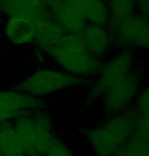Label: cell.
Instances as JSON below:
<instances>
[{
    "label": "cell",
    "mask_w": 149,
    "mask_h": 156,
    "mask_svg": "<svg viewBox=\"0 0 149 156\" xmlns=\"http://www.w3.org/2000/svg\"><path fill=\"white\" fill-rule=\"evenodd\" d=\"M135 119L132 108L119 114L105 115L84 130V141L94 156H112L134 136Z\"/></svg>",
    "instance_id": "1"
},
{
    "label": "cell",
    "mask_w": 149,
    "mask_h": 156,
    "mask_svg": "<svg viewBox=\"0 0 149 156\" xmlns=\"http://www.w3.org/2000/svg\"><path fill=\"white\" fill-rule=\"evenodd\" d=\"M10 126L26 156H43L58 137L54 119L45 108L23 115Z\"/></svg>",
    "instance_id": "2"
},
{
    "label": "cell",
    "mask_w": 149,
    "mask_h": 156,
    "mask_svg": "<svg viewBox=\"0 0 149 156\" xmlns=\"http://www.w3.org/2000/svg\"><path fill=\"white\" fill-rule=\"evenodd\" d=\"M47 54L57 68L87 83L97 76L102 62L85 48L79 34H66Z\"/></svg>",
    "instance_id": "3"
},
{
    "label": "cell",
    "mask_w": 149,
    "mask_h": 156,
    "mask_svg": "<svg viewBox=\"0 0 149 156\" xmlns=\"http://www.w3.org/2000/svg\"><path fill=\"white\" fill-rule=\"evenodd\" d=\"M140 68L142 63L139 53L128 49H115L102 60L97 76L90 81L88 98L98 102L102 93Z\"/></svg>",
    "instance_id": "4"
},
{
    "label": "cell",
    "mask_w": 149,
    "mask_h": 156,
    "mask_svg": "<svg viewBox=\"0 0 149 156\" xmlns=\"http://www.w3.org/2000/svg\"><path fill=\"white\" fill-rule=\"evenodd\" d=\"M87 82L59 68H40L30 72L17 83L16 88L32 98L43 99L68 90L86 85Z\"/></svg>",
    "instance_id": "5"
},
{
    "label": "cell",
    "mask_w": 149,
    "mask_h": 156,
    "mask_svg": "<svg viewBox=\"0 0 149 156\" xmlns=\"http://www.w3.org/2000/svg\"><path fill=\"white\" fill-rule=\"evenodd\" d=\"M114 37L115 49L139 53L149 51V16L135 12L124 20L108 24Z\"/></svg>",
    "instance_id": "6"
},
{
    "label": "cell",
    "mask_w": 149,
    "mask_h": 156,
    "mask_svg": "<svg viewBox=\"0 0 149 156\" xmlns=\"http://www.w3.org/2000/svg\"><path fill=\"white\" fill-rule=\"evenodd\" d=\"M145 81V74L142 67L108 89L98 101L102 113L114 115L132 108Z\"/></svg>",
    "instance_id": "7"
},
{
    "label": "cell",
    "mask_w": 149,
    "mask_h": 156,
    "mask_svg": "<svg viewBox=\"0 0 149 156\" xmlns=\"http://www.w3.org/2000/svg\"><path fill=\"white\" fill-rule=\"evenodd\" d=\"M41 108H45L43 99L32 98L16 88L0 89V127Z\"/></svg>",
    "instance_id": "8"
},
{
    "label": "cell",
    "mask_w": 149,
    "mask_h": 156,
    "mask_svg": "<svg viewBox=\"0 0 149 156\" xmlns=\"http://www.w3.org/2000/svg\"><path fill=\"white\" fill-rule=\"evenodd\" d=\"M79 35L85 48L101 60L115 50L114 37L108 26L87 23Z\"/></svg>",
    "instance_id": "9"
},
{
    "label": "cell",
    "mask_w": 149,
    "mask_h": 156,
    "mask_svg": "<svg viewBox=\"0 0 149 156\" xmlns=\"http://www.w3.org/2000/svg\"><path fill=\"white\" fill-rule=\"evenodd\" d=\"M49 10L53 18L67 34H80L87 24L81 12L66 0H59Z\"/></svg>",
    "instance_id": "10"
},
{
    "label": "cell",
    "mask_w": 149,
    "mask_h": 156,
    "mask_svg": "<svg viewBox=\"0 0 149 156\" xmlns=\"http://www.w3.org/2000/svg\"><path fill=\"white\" fill-rule=\"evenodd\" d=\"M36 23L37 20L27 17L7 16L4 23L6 39L15 46L34 44L36 37Z\"/></svg>",
    "instance_id": "11"
},
{
    "label": "cell",
    "mask_w": 149,
    "mask_h": 156,
    "mask_svg": "<svg viewBox=\"0 0 149 156\" xmlns=\"http://www.w3.org/2000/svg\"><path fill=\"white\" fill-rule=\"evenodd\" d=\"M66 34L67 33L62 29L60 24L53 18L49 12L47 15L37 21L34 44L42 51L48 53L63 39Z\"/></svg>",
    "instance_id": "12"
},
{
    "label": "cell",
    "mask_w": 149,
    "mask_h": 156,
    "mask_svg": "<svg viewBox=\"0 0 149 156\" xmlns=\"http://www.w3.org/2000/svg\"><path fill=\"white\" fill-rule=\"evenodd\" d=\"M0 13L6 16H23L38 21L49 9L38 0H0Z\"/></svg>",
    "instance_id": "13"
},
{
    "label": "cell",
    "mask_w": 149,
    "mask_h": 156,
    "mask_svg": "<svg viewBox=\"0 0 149 156\" xmlns=\"http://www.w3.org/2000/svg\"><path fill=\"white\" fill-rule=\"evenodd\" d=\"M132 110L136 117L134 136L149 141V80L144 82Z\"/></svg>",
    "instance_id": "14"
},
{
    "label": "cell",
    "mask_w": 149,
    "mask_h": 156,
    "mask_svg": "<svg viewBox=\"0 0 149 156\" xmlns=\"http://www.w3.org/2000/svg\"><path fill=\"white\" fill-rule=\"evenodd\" d=\"M81 12L87 23L108 26L110 21L105 0H66Z\"/></svg>",
    "instance_id": "15"
},
{
    "label": "cell",
    "mask_w": 149,
    "mask_h": 156,
    "mask_svg": "<svg viewBox=\"0 0 149 156\" xmlns=\"http://www.w3.org/2000/svg\"><path fill=\"white\" fill-rule=\"evenodd\" d=\"M111 23H117L137 12V0H105Z\"/></svg>",
    "instance_id": "16"
},
{
    "label": "cell",
    "mask_w": 149,
    "mask_h": 156,
    "mask_svg": "<svg viewBox=\"0 0 149 156\" xmlns=\"http://www.w3.org/2000/svg\"><path fill=\"white\" fill-rule=\"evenodd\" d=\"M112 156H149V141L133 136Z\"/></svg>",
    "instance_id": "17"
},
{
    "label": "cell",
    "mask_w": 149,
    "mask_h": 156,
    "mask_svg": "<svg viewBox=\"0 0 149 156\" xmlns=\"http://www.w3.org/2000/svg\"><path fill=\"white\" fill-rule=\"evenodd\" d=\"M43 156H76V154L69 143L58 136Z\"/></svg>",
    "instance_id": "18"
},
{
    "label": "cell",
    "mask_w": 149,
    "mask_h": 156,
    "mask_svg": "<svg viewBox=\"0 0 149 156\" xmlns=\"http://www.w3.org/2000/svg\"><path fill=\"white\" fill-rule=\"evenodd\" d=\"M137 10L149 16V0H137Z\"/></svg>",
    "instance_id": "19"
},
{
    "label": "cell",
    "mask_w": 149,
    "mask_h": 156,
    "mask_svg": "<svg viewBox=\"0 0 149 156\" xmlns=\"http://www.w3.org/2000/svg\"><path fill=\"white\" fill-rule=\"evenodd\" d=\"M38 1L41 2L45 7H47L49 9L52 5H54L56 2L59 1V0H38Z\"/></svg>",
    "instance_id": "20"
},
{
    "label": "cell",
    "mask_w": 149,
    "mask_h": 156,
    "mask_svg": "<svg viewBox=\"0 0 149 156\" xmlns=\"http://www.w3.org/2000/svg\"><path fill=\"white\" fill-rule=\"evenodd\" d=\"M145 54H146V60H147L148 64H149V51H148V52H146V53H145Z\"/></svg>",
    "instance_id": "21"
},
{
    "label": "cell",
    "mask_w": 149,
    "mask_h": 156,
    "mask_svg": "<svg viewBox=\"0 0 149 156\" xmlns=\"http://www.w3.org/2000/svg\"><path fill=\"white\" fill-rule=\"evenodd\" d=\"M0 16H1V13H0Z\"/></svg>",
    "instance_id": "22"
}]
</instances>
